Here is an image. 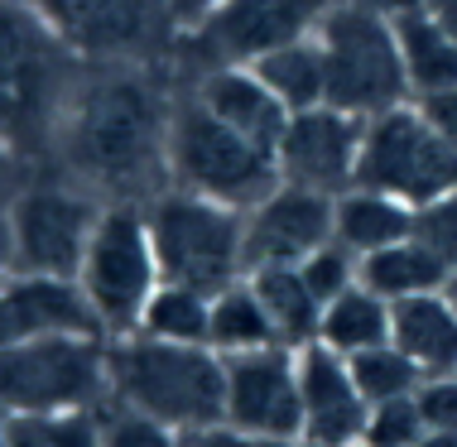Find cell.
Listing matches in <instances>:
<instances>
[{"label":"cell","instance_id":"9","mask_svg":"<svg viewBox=\"0 0 457 447\" xmlns=\"http://www.w3.org/2000/svg\"><path fill=\"white\" fill-rule=\"evenodd\" d=\"M106 197L82 188L58 169H39L10 197V231H15V269L20 275H58L78 279Z\"/></svg>","mask_w":457,"mask_h":447},{"label":"cell","instance_id":"13","mask_svg":"<svg viewBox=\"0 0 457 447\" xmlns=\"http://www.w3.org/2000/svg\"><path fill=\"white\" fill-rule=\"evenodd\" d=\"M227 361V400L221 424L261 438H303V400H299V356L289 346H261V352L221 356Z\"/></svg>","mask_w":457,"mask_h":447},{"label":"cell","instance_id":"4","mask_svg":"<svg viewBox=\"0 0 457 447\" xmlns=\"http://www.w3.org/2000/svg\"><path fill=\"white\" fill-rule=\"evenodd\" d=\"M111 404V337L58 332L0 346V409L5 414H63Z\"/></svg>","mask_w":457,"mask_h":447},{"label":"cell","instance_id":"45","mask_svg":"<svg viewBox=\"0 0 457 447\" xmlns=\"http://www.w3.org/2000/svg\"><path fill=\"white\" fill-rule=\"evenodd\" d=\"M299 447H366V443H299Z\"/></svg>","mask_w":457,"mask_h":447},{"label":"cell","instance_id":"18","mask_svg":"<svg viewBox=\"0 0 457 447\" xmlns=\"http://www.w3.org/2000/svg\"><path fill=\"white\" fill-rule=\"evenodd\" d=\"M188 92L212 111L217 120H227L231 130H241L245 140L275 149L284 126H289V106L261 82V72L251 63H227V68H207L188 78Z\"/></svg>","mask_w":457,"mask_h":447},{"label":"cell","instance_id":"6","mask_svg":"<svg viewBox=\"0 0 457 447\" xmlns=\"http://www.w3.org/2000/svg\"><path fill=\"white\" fill-rule=\"evenodd\" d=\"M145 221L154 236V255L164 279L193 289H227L245 279V212L188 188H159L145 203Z\"/></svg>","mask_w":457,"mask_h":447},{"label":"cell","instance_id":"43","mask_svg":"<svg viewBox=\"0 0 457 447\" xmlns=\"http://www.w3.org/2000/svg\"><path fill=\"white\" fill-rule=\"evenodd\" d=\"M0 447H10V414L0 409Z\"/></svg>","mask_w":457,"mask_h":447},{"label":"cell","instance_id":"35","mask_svg":"<svg viewBox=\"0 0 457 447\" xmlns=\"http://www.w3.org/2000/svg\"><path fill=\"white\" fill-rule=\"evenodd\" d=\"M183 447H299V443H284V438H261V433H241L231 424H207L183 433Z\"/></svg>","mask_w":457,"mask_h":447},{"label":"cell","instance_id":"37","mask_svg":"<svg viewBox=\"0 0 457 447\" xmlns=\"http://www.w3.org/2000/svg\"><path fill=\"white\" fill-rule=\"evenodd\" d=\"M34 173H39V169H34L29 159L15 154V149L0 140V207H10V197H15V193L24 188V183L34 178Z\"/></svg>","mask_w":457,"mask_h":447},{"label":"cell","instance_id":"41","mask_svg":"<svg viewBox=\"0 0 457 447\" xmlns=\"http://www.w3.org/2000/svg\"><path fill=\"white\" fill-rule=\"evenodd\" d=\"M428 15H434L443 29H448V39L457 44V0H428Z\"/></svg>","mask_w":457,"mask_h":447},{"label":"cell","instance_id":"10","mask_svg":"<svg viewBox=\"0 0 457 447\" xmlns=\"http://www.w3.org/2000/svg\"><path fill=\"white\" fill-rule=\"evenodd\" d=\"M356 183L390 193L410 207H424L457 188V149L428 126L419 102H400L366 120Z\"/></svg>","mask_w":457,"mask_h":447},{"label":"cell","instance_id":"22","mask_svg":"<svg viewBox=\"0 0 457 447\" xmlns=\"http://www.w3.org/2000/svg\"><path fill=\"white\" fill-rule=\"evenodd\" d=\"M261 294L270 322L279 332V346L299 352V346L318 342V322H323V298L308 289V279L299 275V265H265L245 275Z\"/></svg>","mask_w":457,"mask_h":447},{"label":"cell","instance_id":"2","mask_svg":"<svg viewBox=\"0 0 457 447\" xmlns=\"http://www.w3.org/2000/svg\"><path fill=\"white\" fill-rule=\"evenodd\" d=\"M87 63L39 0H0V140L48 169Z\"/></svg>","mask_w":457,"mask_h":447},{"label":"cell","instance_id":"23","mask_svg":"<svg viewBox=\"0 0 457 447\" xmlns=\"http://www.w3.org/2000/svg\"><path fill=\"white\" fill-rule=\"evenodd\" d=\"M395 39H400L410 96H428V92L457 87V44L448 39V29L428 15V5L395 20Z\"/></svg>","mask_w":457,"mask_h":447},{"label":"cell","instance_id":"39","mask_svg":"<svg viewBox=\"0 0 457 447\" xmlns=\"http://www.w3.org/2000/svg\"><path fill=\"white\" fill-rule=\"evenodd\" d=\"M15 275V231H10V207H0V279Z\"/></svg>","mask_w":457,"mask_h":447},{"label":"cell","instance_id":"5","mask_svg":"<svg viewBox=\"0 0 457 447\" xmlns=\"http://www.w3.org/2000/svg\"><path fill=\"white\" fill-rule=\"evenodd\" d=\"M169 183L245 212L279 183V164L275 149L245 140L241 130L217 120L183 82L174 126H169Z\"/></svg>","mask_w":457,"mask_h":447},{"label":"cell","instance_id":"20","mask_svg":"<svg viewBox=\"0 0 457 447\" xmlns=\"http://www.w3.org/2000/svg\"><path fill=\"white\" fill-rule=\"evenodd\" d=\"M404 236H414V207L400 197L361 188V183L332 197V241H342L347 251L370 255L380 245L404 241Z\"/></svg>","mask_w":457,"mask_h":447},{"label":"cell","instance_id":"36","mask_svg":"<svg viewBox=\"0 0 457 447\" xmlns=\"http://www.w3.org/2000/svg\"><path fill=\"white\" fill-rule=\"evenodd\" d=\"M419 111L428 116V126H434L443 140H448L457 149V87H448V92H428V96H414Z\"/></svg>","mask_w":457,"mask_h":447},{"label":"cell","instance_id":"31","mask_svg":"<svg viewBox=\"0 0 457 447\" xmlns=\"http://www.w3.org/2000/svg\"><path fill=\"white\" fill-rule=\"evenodd\" d=\"M299 275L308 279V289L323 298V303H332V298L347 294L352 284H361V255L347 251L342 241H328V245H318L313 255L299 260Z\"/></svg>","mask_w":457,"mask_h":447},{"label":"cell","instance_id":"8","mask_svg":"<svg viewBox=\"0 0 457 447\" xmlns=\"http://www.w3.org/2000/svg\"><path fill=\"white\" fill-rule=\"evenodd\" d=\"M78 284L87 294L106 337H126L140 327L150 294L164 284L154 255V236L145 221V203H106L78 265Z\"/></svg>","mask_w":457,"mask_h":447},{"label":"cell","instance_id":"25","mask_svg":"<svg viewBox=\"0 0 457 447\" xmlns=\"http://www.w3.org/2000/svg\"><path fill=\"white\" fill-rule=\"evenodd\" d=\"M207 346L217 356H241L261 352V346H279V332L270 322L261 294L251 279H237L212 294V322H207Z\"/></svg>","mask_w":457,"mask_h":447},{"label":"cell","instance_id":"15","mask_svg":"<svg viewBox=\"0 0 457 447\" xmlns=\"http://www.w3.org/2000/svg\"><path fill=\"white\" fill-rule=\"evenodd\" d=\"M332 241V193L299 183H275L255 207H245V275L265 265H299Z\"/></svg>","mask_w":457,"mask_h":447},{"label":"cell","instance_id":"33","mask_svg":"<svg viewBox=\"0 0 457 447\" xmlns=\"http://www.w3.org/2000/svg\"><path fill=\"white\" fill-rule=\"evenodd\" d=\"M414 236L434 251L448 269H457V188H448L434 203L414 207Z\"/></svg>","mask_w":457,"mask_h":447},{"label":"cell","instance_id":"1","mask_svg":"<svg viewBox=\"0 0 457 447\" xmlns=\"http://www.w3.org/2000/svg\"><path fill=\"white\" fill-rule=\"evenodd\" d=\"M183 96L174 63L87 68L48 169L106 203H150L169 188V126Z\"/></svg>","mask_w":457,"mask_h":447},{"label":"cell","instance_id":"38","mask_svg":"<svg viewBox=\"0 0 457 447\" xmlns=\"http://www.w3.org/2000/svg\"><path fill=\"white\" fill-rule=\"evenodd\" d=\"M169 5V15H174V29L179 34H188V29H197L203 20H212L227 0H164Z\"/></svg>","mask_w":457,"mask_h":447},{"label":"cell","instance_id":"24","mask_svg":"<svg viewBox=\"0 0 457 447\" xmlns=\"http://www.w3.org/2000/svg\"><path fill=\"white\" fill-rule=\"evenodd\" d=\"M390 322H395V303L380 298L366 284H352L347 294H337L332 303H323V322H318V342L332 346L342 356L370 352V346L390 342Z\"/></svg>","mask_w":457,"mask_h":447},{"label":"cell","instance_id":"27","mask_svg":"<svg viewBox=\"0 0 457 447\" xmlns=\"http://www.w3.org/2000/svg\"><path fill=\"white\" fill-rule=\"evenodd\" d=\"M207 322H212V294H207V289H193V284L164 279V284L150 294V303H145L140 327H135V332L159 337V342L207 346Z\"/></svg>","mask_w":457,"mask_h":447},{"label":"cell","instance_id":"19","mask_svg":"<svg viewBox=\"0 0 457 447\" xmlns=\"http://www.w3.org/2000/svg\"><path fill=\"white\" fill-rule=\"evenodd\" d=\"M390 342L424 376H457V308L448 294H419L395 303Z\"/></svg>","mask_w":457,"mask_h":447},{"label":"cell","instance_id":"7","mask_svg":"<svg viewBox=\"0 0 457 447\" xmlns=\"http://www.w3.org/2000/svg\"><path fill=\"white\" fill-rule=\"evenodd\" d=\"M313 39L323 48L328 68V106L370 120L400 102H414L400 39H395V20L356 5V0H332Z\"/></svg>","mask_w":457,"mask_h":447},{"label":"cell","instance_id":"32","mask_svg":"<svg viewBox=\"0 0 457 447\" xmlns=\"http://www.w3.org/2000/svg\"><path fill=\"white\" fill-rule=\"evenodd\" d=\"M102 447H183V433H174L150 414L106 404L102 409Z\"/></svg>","mask_w":457,"mask_h":447},{"label":"cell","instance_id":"17","mask_svg":"<svg viewBox=\"0 0 457 447\" xmlns=\"http://www.w3.org/2000/svg\"><path fill=\"white\" fill-rule=\"evenodd\" d=\"M58 332H102L78 279L20 275V269L0 279V346L29 342V337H58Z\"/></svg>","mask_w":457,"mask_h":447},{"label":"cell","instance_id":"26","mask_svg":"<svg viewBox=\"0 0 457 447\" xmlns=\"http://www.w3.org/2000/svg\"><path fill=\"white\" fill-rule=\"evenodd\" d=\"M251 68L261 72V82L289 106V116L294 111H308V106L328 102V68H323V48H318L313 34L284 44V48H275V54H265V58H255Z\"/></svg>","mask_w":457,"mask_h":447},{"label":"cell","instance_id":"21","mask_svg":"<svg viewBox=\"0 0 457 447\" xmlns=\"http://www.w3.org/2000/svg\"><path fill=\"white\" fill-rule=\"evenodd\" d=\"M453 269L428 251L419 236H404L395 245H380V251L361 255V284L376 289L380 298L400 303V298H419V294H438L448 284Z\"/></svg>","mask_w":457,"mask_h":447},{"label":"cell","instance_id":"3","mask_svg":"<svg viewBox=\"0 0 457 447\" xmlns=\"http://www.w3.org/2000/svg\"><path fill=\"white\" fill-rule=\"evenodd\" d=\"M227 361L212 346L159 342L145 332L111 337V404L150 414L174 433L221 424Z\"/></svg>","mask_w":457,"mask_h":447},{"label":"cell","instance_id":"12","mask_svg":"<svg viewBox=\"0 0 457 447\" xmlns=\"http://www.w3.org/2000/svg\"><path fill=\"white\" fill-rule=\"evenodd\" d=\"M87 68L174 63L179 29L164 0H39Z\"/></svg>","mask_w":457,"mask_h":447},{"label":"cell","instance_id":"34","mask_svg":"<svg viewBox=\"0 0 457 447\" xmlns=\"http://www.w3.org/2000/svg\"><path fill=\"white\" fill-rule=\"evenodd\" d=\"M414 400H419V414H424L428 433L457 438V376H424Z\"/></svg>","mask_w":457,"mask_h":447},{"label":"cell","instance_id":"11","mask_svg":"<svg viewBox=\"0 0 457 447\" xmlns=\"http://www.w3.org/2000/svg\"><path fill=\"white\" fill-rule=\"evenodd\" d=\"M328 5L332 0H227L212 20H203L188 34H179L174 68L188 82L207 68L255 63V58L275 54L284 44L308 39Z\"/></svg>","mask_w":457,"mask_h":447},{"label":"cell","instance_id":"14","mask_svg":"<svg viewBox=\"0 0 457 447\" xmlns=\"http://www.w3.org/2000/svg\"><path fill=\"white\" fill-rule=\"evenodd\" d=\"M366 120L337 106H308L294 111L275 145V164L284 183H299L313 193H347L356 183V159H361Z\"/></svg>","mask_w":457,"mask_h":447},{"label":"cell","instance_id":"28","mask_svg":"<svg viewBox=\"0 0 457 447\" xmlns=\"http://www.w3.org/2000/svg\"><path fill=\"white\" fill-rule=\"evenodd\" d=\"M10 447H102V414H10Z\"/></svg>","mask_w":457,"mask_h":447},{"label":"cell","instance_id":"29","mask_svg":"<svg viewBox=\"0 0 457 447\" xmlns=\"http://www.w3.org/2000/svg\"><path fill=\"white\" fill-rule=\"evenodd\" d=\"M347 361H352V376H356V385H361L366 404L400 400V394H414L419 385H424V370H419L395 342H380V346H370V352H356V356H347Z\"/></svg>","mask_w":457,"mask_h":447},{"label":"cell","instance_id":"44","mask_svg":"<svg viewBox=\"0 0 457 447\" xmlns=\"http://www.w3.org/2000/svg\"><path fill=\"white\" fill-rule=\"evenodd\" d=\"M443 294H448V298H453V308H457V269L448 275V284H443Z\"/></svg>","mask_w":457,"mask_h":447},{"label":"cell","instance_id":"16","mask_svg":"<svg viewBox=\"0 0 457 447\" xmlns=\"http://www.w3.org/2000/svg\"><path fill=\"white\" fill-rule=\"evenodd\" d=\"M294 356H299V400H303L299 443H361L370 404L352 376V361L323 342H308Z\"/></svg>","mask_w":457,"mask_h":447},{"label":"cell","instance_id":"30","mask_svg":"<svg viewBox=\"0 0 457 447\" xmlns=\"http://www.w3.org/2000/svg\"><path fill=\"white\" fill-rule=\"evenodd\" d=\"M424 433H428V424H424V414H419V400L414 394H400V400L370 404L361 443L366 447H414Z\"/></svg>","mask_w":457,"mask_h":447},{"label":"cell","instance_id":"42","mask_svg":"<svg viewBox=\"0 0 457 447\" xmlns=\"http://www.w3.org/2000/svg\"><path fill=\"white\" fill-rule=\"evenodd\" d=\"M414 447H457V438H448V433H424Z\"/></svg>","mask_w":457,"mask_h":447},{"label":"cell","instance_id":"40","mask_svg":"<svg viewBox=\"0 0 457 447\" xmlns=\"http://www.w3.org/2000/svg\"><path fill=\"white\" fill-rule=\"evenodd\" d=\"M356 5L376 10V15H386V20H400V15H410V10H424L428 0H356Z\"/></svg>","mask_w":457,"mask_h":447}]
</instances>
